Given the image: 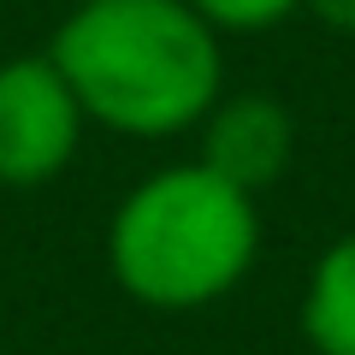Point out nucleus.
Here are the masks:
<instances>
[{
    "label": "nucleus",
    "mask_w": 355,
    "mask_h": 355,
    "mask_svg": "<svg viewBox=\"0 0 355 355\" xmlns=\"http://www.w3.org/2000/svg\"><path fill=\"white\" fill-rule=\"evenodd\" d=\"M48 60L89 125L137 142L196 130L225 95L219 30L190 0H77Z\"/></svg>",
    "instance_id": "obj_1"
},
{
    "label": "nucleus",
    "mask_w": 355,
    "mask_h": 355,
    "mask_svg": "<svg viewBox=\"0 0 355 355\" xmlns=\"http://www.w3.org/2000/svg\"><path fill=\"white\" fill-rule=\"evenodd\" d=\"M261 254V207L214 166L178 160L130 184L107 219V266L119 291L160 314H190L249 279Z\"/></svg>",
    "instance_id": "obj_2"
},
{
    "label": "nucleus",
    "mask_w": 355,
    "mask_h": 355,
    "mask_svg": "<svg viewBox=\"0 0 355 355\" xmlns=\"http://www.w3.org/2000/svg\"><path fill=\"white\" fill-rule=\"evenodd\" d=\"M83 107L48 53L0 60V184L36 190L77 160Z\"/></svg>",
    "instance_id": "obj_3"
},
{
    "label": "nucleus",
    "mask_w": 355,
    "mask_h": 355,
    "mask_svg": "<svg viewBox=\"0 0 355 355\" xmlns=\"http://www.w3.org/2000/svg\"><path fill=\"white\" fill-rule=\"evenodd\" d=\"M196 130H202V154L196 160L214 166L225 184H237L249 196H261L266 184H279L291 154H296V119L284 113L279 95H261V89L219 95L214 113Z\"/></svg>",
    "instance_id": "obj_4"
},
{
    "label": "nucleus",
    "mask_w": 355,
    "mask_h": 355,
    "mask_svg": "<svg viewBox=\"0 0 355 355\" xmlns=\"http://www.w3.org/2000/svg\"><path fill=\"white\" fill-rule=\"evenodd\" d=\"M302 338L320 355H355V231L326 243L302 291Z\"/></svg>",
    "instance_id": "obj_5"
},
{
    "label": "nucleus",
    "mask_w": 355,
    "mask_h": 355,
    "mask_svg": "<svg viewBox=\"0 0 355 355\" xmlns=\"http://www.w3.org/2000/svg\"><path fill=\"white\" fill-rule=\"evenodd\" d=\"M190 6L219 36H261V30L284 24L291 12H302V0H190Z\"/></svg>",
    "instance_id": "obj_6"
},
{
    "label": "nucleus",
    "mask_w": 355,
    "mask_h": 355,
    "mask_svg": "<svg viewBox=\"0 0 355 355\" xmlns=\"http://www.w3.org/2000/svg\"><path fill=\"white\" fill-rule=\"evenodd\" d=\"M302 12H314L326 30H343V36H355V0H302Z\"/></svg>",
    "instance_id": "obj_7"
}]
</instances>
